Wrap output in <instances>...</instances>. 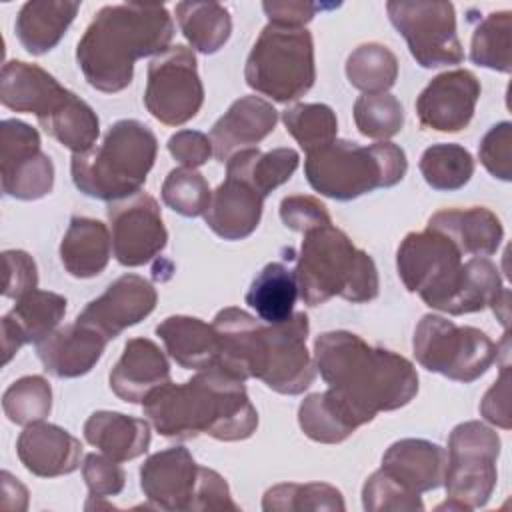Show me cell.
Segmentation results:
<instances>
[{
	"label": "cell",
	"mask_w": 512,
	"mask_h": 512,
	"mask_svg": "<svg viewBox=\"0 0 512 512\" xmlns=\"http://www.w3.org/2000/svg\"><path fill=\"white\" fill-rule=\"evenodd\" d=\"M218 338L216 366L246 382L262 380L278 394H302L316 376L306 348L308 316L294 312L280 324L256 320L242 308H224L212 322Z\"/></svg>",
	"instance_id": "cell-1"
},
{
	"label": "cell",
	"mask_w": 512,
	"mask_h": 512,
	"mask_svg": "<svg viewBox=\"0 0 512 512\" xmlns=\"http://www.w3.org/2000/svg\"><path fill=\"white\" fill-rule=\"evenodd\" d=\"M314 366L360 426L378 412L406 406L418 394V374L410 360L370 346L348 330L324 332L314 340Z\"/></svg>",
	"instance_id": "cell-2"
},
{
	"label": "cell",
	"mask_w": 512,
	"mask_h": 512,
	"mask_svg": "<svg viewBox=\"0 0 512 512\" xmlns=\"http://www.w3.org/2000/svg\"><path fill=\"white\" fill-rule=\"evenodd\" d=\"M142 408L166 438L188 440L208 434L222 442H238L258 428V412L244 382L216 364L184 384L168 380L146 396Z\"/></svg>",
	"instance_id": "cell-3"
},
{
	"label": "cell",
	"mask_w": 512,
	"mask_h": 512,
	"mask_svg": "<svg viewBox=\"0 0 512 512\" xmlns=\"http://www.w3.org/2000/svg\"><path fill=\"white\" fill-rule=\"evenodd\" d=\"M174 38V22L162 4H108L96 12L76 46L86 82L106 94L124 90L134 62L162 54Z\"/></svg>",
	"instance_id": "cell-4"
},
{
	"label": "cell",
	"mask_w": 512,
	"mask_h": 512,
	"mask_svg": "<svg viewBox=\"0 0 512 512\" xmlns=\"http://www.w3.org/2000/svg\"><path fill=\"white\" fill-rule=\"evenodd\" d=\"M294 272L300 298L308 306H320L334 296L362 304L380 290L374 260L332 224L304 232Z\"/></svg>",
	"instance_id": "cell-5"
},
{
	"label": "cell",
	"mask_w": 512,
	"mask_h": 512,
	"mask_svg": "<svg viewBox=\"0 0 512 512\" xmlns=\"http://www.w3.org/2000/svg\"><path fill=\"white\" fill-rule=\"evenodd\" d=\"M156 154L158 140L146 124L118 120L98 146L72 154V180L86 196L116 202L140 192Z\"/></svg>",
	"instance_id": "cell-6"
},
{
	"label": "cell",
	"mask_w": 512,
	"mask_h": 512,
	"mask_svg": "<svg viewBox=\"0 0 512 512\" xmlns=\"http://www.w3.org/2000/svg\"><path fill=\"white\" fill-rule=\"evenodd\" d=\"M408 170L406 154L392 142L360 146L350 140L330 144L306 154L304 174L322 196L354 200L376 188L398 184Z\"/></svg>",
	"instance_id": "cell-7"
},
{
	"label": "cell",
	"mask_w": 512,
	"mask_h": 512,
	"mask_svg": "<svg viewBox=\"0 0 512 512\" xmlns=\"http://www.w3.org/2000/svg\"><path fill=\"white\" fill-rule=\"evenodd\" d=\"M244 80L274 102L286 104L304 96L316 80L312 34L268 22L246 58Z\"/></svg>",
	"instance_id": "cell-8"
},
{
	"label": "cell",
	"mask_w": 512,
	"mask_h": 512,
	"mask_svg": "<svg viewBox=\"0 0 512 512\" xmlns=\"http://www.w3.org/2000/svg\"><path fill=\"white\" fill-rule=\"evenodd\" d=\"M500 436L478 420L458 424L448 438V466L444 476L446 502L438 510H474L490 500L498 472Z\"/></svg>",
	"instance_id": "cell-9"
},
{
	"label": "cell",
	"mask_w": 512,
	"mask_h": 512,
	"mask_svg": "<svg viewBox=\"0 0 512 512\" xmlns=\"http://www.w3.org/2000/svg\"><path fill=\"white\" fill-rule=\"evenodd\" d=\"M416 362L456 382H474L496 360L498 346L486 332L474 326H458L452 320L426 314L412 338Z\"/></svg>",
	"instance_id": "cell-10"
},
{
	"label": "cell",
	"mask_w": 512,
	"mask_h": 512,
	"mask_svg": "<svg viewBox=\"0 0 512 512\" xmlns=\"http://www.w3.org/2000/svg\"><path fill=\"white\" fill-rule=\"evenodd\" d=\"M386 12L422 68H440L464 60L452 2L390 0Z\"/></svg>",
	"instance_id": "cell-11"
},
{
	"label": "cell",
	"mask_w": 512,
	"mask_h": 512,
	"mask_svg": "<svg viewBox=\"0 0 512 512\" xmlns=\"http://www.w3.org/2000/svg\"><path fill=\"white\" fill-rule=\"evenodd\" d=\"M204 102L198 62L190 48L176 44L152 58L144 90L146 110L166 126L192 120Z\"/></svg>",
	"instance_id": "cell-12"
},
{
	"label": "cell",
	"mask_w": 512,
	"mask_h": 512,
	"mask_svg": "<svg viewBox=\"0 0 512 512\" xmlns=\"http://www.w3.org/2000/svg\"><path fill=\"white\" fill-rule=\"evenodd\" d=\"M462 266V252L436 230L410 232L396 252V268L408 292H416L430 308H438Z\"/></svg>",
	"instance_id": "cell-13"
},
{
	"label": "cell",
	"mask_w": 512,
	"mask_h": 512,
	"mask_svg": "<svg viewBox=\"0 0 512 512\" xmlns=\"http://www.w3.org/2000/svg\"><path fill=\"white\" fill-rule=\"evenodd\" d=\"M2 192L16 200H38L54 186V164L40 148V134L30 124L8 118L0 124Z\"/></svg>",
	"instance_id": "cell-14"
},
{
	"label": "cell",
	"mask_w": 512,
	"mask_h": 512,
	"mask_svg": "<svg viewBox=\"0 0 512 512\" xmlns=\"http://www.w3.org/2000/svg\"><path fill=\"white\" fill-rule=\"evenodd\" d=\"M108 222L112 230V252L122 266L134 268L148 264L166 248L168 232L160 206L146 192L110 202Z\"/></svg>",
	"instance_id": "cell-15"
},
{
	"label": "cell",
	"mask_w": 512,
	"mask_h": 512,
	"mask_svg": "<svg viewBox=\"0 0 512 512\" xmlns=\"http://www.w3.org/2000/svg\"><path fill=\"white\" fill-rule=\"evenodd\" d=\"M480 98L478 78L464 68L448 70L428 82L416 100V114L424 128L460 132L474 116Z\"/></svg>",
	"instance_id": "cell-16"
},
{
	"label": "cell",
	"mask_w": 512,
	"mask_h": 512,
	"mask_svg": "<svg viewBox=\"0 0 512 512\" xmlns=\"http://www.w3.org/2000/svg\"><path fill=\"white\" fill-rule=\"evenodd\" d=\"M156 288L138 274L116 278L102 296L88 302L76 322L86 324L108 340L144 320L156 308Z\"/></svg>",
	"instance_id": "cell-17"
},
{
	"label": "cell",
	"mask_w": 512,
	"mask_h": 512,
	"mask_svg": "<svg viewBox=\"0 0 512 512\" xmlns=\"http://www.w3.org/2000/svg\"><path fill=\"white\" fill-rule=\"evenodd\" d=\"M200 466L184 446L156 452L140 466L144 496L162 510H192Z\"/></svg>",
	"instance_id": "cell-18"
},
{
	"label": "cell",
	"mask_w": 512,
	"mask_h": 512,
	"mask_svg": "<svg viewBox=\"0 0 512 512\" xmlns=\"http://www.w3.org/2000/svg\"><path fill=\"white\" fill-rule=\"evenodd\" d=\"M66 304L62 294L38 288L20 296L0 322L4 364H8L24 344H38L52 334L66 314Z\"/></svg>",
	"instance_id": "cell-19"
},
{
	"label": "cell",
	"mask_w": 512,
	"mask_h": 512,
	"mask_svg": "<svg viewBox=\"0 0 512 512\" xmlns=\"http://www.w3.org/2000/svg\"><path fill=\"white\" fill-rule=\"evenodd\" d=\"M276 122L278 112L268 100L254 94L234 100L210 130L214 158L224 164L236 152L254 148L274 130Z\"/></svg>",
	"instance_id": "cell-20"
},
{
	"label": "cell",
	"mask_w": 512,
	"mask_h": 512,
	"mask_svg": "<svg viewBox=\"0 0 512 512\" xmlns=\"http://www.w3.org/2000/svg\"><path fill=\"white\" fill-rule=\"evenodd\" d=\"M72 92L36 64L8 60L0 76V100L14 112L34 114L40 120L56 112Z\"/></svg>",
	"instance_id": "cell-21"
},
{
	"label": "cell",
	"mask_w": 512,
	"mask_h": 512,
	"mask_svg": "<svg viewBox=\"0 0 512 512\" xmlns=\"http://www.w3.org/2000/svg\"><path fill=\"white\" fill-rule=\"evenodd\" d=\"M16 454L34 476L56 478L78 470L82 444L68 430L40 420L24 426L16 440Z\"/></svg>",
	"instance_id": "cell-22"
},
{
	"label": "cell",
	"mask_w": 512,
	"mask_h": 512,
	"mask_svg": "<svg viewBox=\"0 0 512 512\" xmlns=\"http://www.w3.org/2000/svg\"><path fill=\"white\" fill-rule=\"evenodd\" d=\"M108 338L98 330L74 322L56 328L36 344V354L44 370L56 378H78L88 374L102 352Z\"/></svg>",
	"instance_id": "cell-23"
},
{
	"label": "cell",
	"mask_w": 512,
	"mask_h": 512,
	"mask_svg": "<svg viewBox=\"0 0 512 512\" xmlns=\"http://www.w3.org/2000/svg\"><path fill=\"white\" fill-rule=\"evenodd\" d=\"M170 380V364L156 342L132 338L110 372L112 392L130 404H140L158 386Z\"/></svg>",
	"instance_id": "cell-24"
},
{
	"label": "cell",
	"mask_w": 512,
	"mask_h": 512,
	"mask_svg": "<svg viewBox=\"0 0 512 512\" xmlns=\"http://www.w3.org/2000/svg\"><path fill=\"white\" fill-rule=\"evenodd\" d=\"M264 198L242 178L226 174L204 212L208 228L224 240L248 238L260 224Z\"/></svg>",
	"instance_id": "cell-25"
},
{
	"label": "cell",
	"mask_w": 512,
	"mask_h": 512,
	"mask_svg": "<svg viewBox=\"0 0 512 512\" xmlns=\"http://www.w3.org/2000/svg\"><path fill=\"white\" fill-rule=\"evenodd\" d=\"M446 466L448 452L422 438H402L382 456V470L416 494L442 486Z\"/></svg>",
	"instance_id": "cell-26"
},
{
	"label": "cell",
	"mask_w": 512,
	"mask_h": 512,
	"mask_svg": "<svg viewBox=\"0 0 512 512\" xmlns=\"http://www.w3.org/2000/svg\"><path fill=\"white\" fill-rule=\"evenodd\" d=\"M428 228L450 238L462 254L476 258L496 254L504 238L500 218L482 206L440 210L430 216Z\"/></svg>",
	"instance_id": "cell-27"
},
{
	"label": "cell",
	"mask_w": 512,
	"mask_h": 512,
	"mask_svg": "<svg viewBox=\"0 0 512 512\" xmlns=\"http://www.w3.org/2000/svg\"><path fill=\"white\" fill-rule=\"evenodd\" d=\"M84 438L116 462L142 456L150 446V424L122 412L98 410L84 422Z\"/></svg>",
	"instance_id": "cell-28"
},
{
	"label": "cell",
	"mask_w": 512,
	"mask_h": 512,
	"mask_svg": "<svg viewBox=\"0 0 512 512\" xmlns=\"http://www.w3.org/2000/svg\"><path fill=\"white\" fill-rule=\"evenodd\" d=\"M508 288L502 284L500 270L488 258H476L462 262L452 286L438 304L436 310L460 316L480 312L486 306H494Z\"/></svg>",
	"instance_id": "cell-29"
},
{
	"label": "cell",
	"mask_w": 512,
	"mask_h": 512,
	"mask_svg": "<svg viewBox=\"0 0 512 512\" xmlns=\"http://www.w3.org/2000/svg\"><path fill=\"white\" fill-rule=\"evenodd\" d=\"M80 10L78 2L68 0H30L16 16V36L28 54L50 52L66 34Z\"/></svg>",
	"instance_id": "cell-30"
},
{
	"label": "cell",
	"mask_w": 512,
	"mask_h": 512,
	"mask_svg": "<svg viewBox=\"0 0 512 512\" xmlns=\"http://www.w3.org/2000/svg\"><path fill=\"white\" fill-rule=\"evenodd\" d=\"M112 252V236L104 222L74 216L60 242V260L74 278H92L104 272Z\"/></svg>",
	"instance_id": "cell-31"
},
{
	"label": "cell",
	"mask_w": 512,
	"mask_h": 512,
	"mask_svg": "<svg viewBox=\"0 0 512 512\" xmlns=\"http://www.w3.org/2000/svg\"><path fill=\"white\" fill-rule=\"evenodd\" d=\"M168 356L182 368L204 370L216 364L218 338L212 324L194 316H168L156 326Z\"/></svg>",
	"instance_id": "cell-32"
},
{
	"label": "cell",
	"mask_w": 512,
	"mask_h": 512,
	"mask_svg": "<svg viewBox=\"0 0 512 512\" xmlns=\"http://www.w3.org/2000/svg\"><path fill=\"white\" fill-rule=\"evenodd\" d=\"M298 292L296 272L282 262L266 264L246 292V304L266 324H280L294 314Z\"/></svg>",
	"instance_id": "cell-33"
},
{
	"label": "cell",
	"mask_w": 512,
	"mask_h": 512,
	"mask_svg": "<svg viewBox=\"0 0 512 512\" xmlns=\"http://www.w3.org/2000/svg\"><path fill=\"white\" fill-rule=\"evenodd\" d=\"M298 162L300 156L292 148H274L270 152L246 148L228 158L226 174L242 178L262 198H266L274 188L292 178Z\"/></svg>",
	"instance_id": "cell-34"
},
{
	"label": "cell",
	"mask_w": 512,
	"mask_h": 512,
	"mask_svg": "<svg viewBox=\"0 0 512 512\" xmlns=\"http://www.w3.org/2000/svg\"><path fill=\"white\" fill-rule=\"evenodd\" d=\"M298 424L302 432L320 444H338L352 436L360 424L350 410L328 388L306 396L298 408Z\"/></svg>",
	"instance_id": "cell-35"
},
{
	"label": "cell",
	"mask_w": 512,
	"mask_h": 512,
	"mask_svg": "<svg viewBox=\"0 0 512 512\" xmlns=\"http://www.w3.org/2000/svg\"><path fill=\"white\" fill-rule=\"evenodd\" d=\"M176 18L184 38L202 54L218 52L232 34L230 12L218 2H178Z\"/></svg>",
	"instance_id": "cell-36"
},
{
	"label": "cell",
	"mask_w": 512,
	"mask_h": 512,
	"mask_svg": "<svg viewBox=\"0 0 512 512\" xmlns=\"http://www.w3.org/2000/svg\"><path fill=\"white\" fill-rule=\"evenodd\" d=\"M40 126L48 136L72 150V154H82L90 150L100 134V122L96 112L74 92L56 112L40 120Z\"/></svg>",
	"instance_id": "cell-37"
},
{
	"label": "cell",
	"mask_w": 512,
	"mask_h": 512,
	"mask_svg": "<svg viewBox=\"0 0 512 512\" xmlns=\"http://www.w3.org/2000/svg\"><path fill=\"white\" fill-rule=\"evenodd\" d=\"M348 82L364 94H380L394 86L398 78V58L378 42L360 44L346 60Z\"/></svg>",
	"instance_id": "cell-38"
},
{
	"label": "cell",
	"mask_w": 512,
	"mask_h": 512,
	"mask_svg": "<svg viewBox=\"0 0 512 512\" xmlns=\"http://www.w3.org/2000/svg\"><path fill=\"white\" fill-rule=\"evenodd\" d=\"M426 184L440 192L460 190L474 174V158L460 144H432L418 162Z\"/></svg>",
	"instance_id": "cell-39"
},
{
	"label": "cell",
	"mask_w": 512,
	"mask_h": 512,
	"mask_svg": "<svg viewBox=\"0 0 512 512\" xmlns=\"http://www.w3.org/2000/svg\"><path fill=\"white\" fill-rule=\"evenodd\" d=\"M262 510L266 512H302V510H346L344 498L338 488L324 482L308 484H276L266 490L262 498Z\"/></svg>",
	"instance_id": "cell-40"
},
{
	"label": "cell",
	"mask_w": 512,
	"mask_h": 512,
	"mask_svg": "<svg viewBox=\"0 0 512 512\" xmlns=\"http://www.w3.org/2000/svg\"><path fill=\"white\" fill-rule=\"evenodd\" d=\"M512 14L508 10L488 14L474 30L470 44V60L478 66L508 74L510 60Z\"/></svg>",
	"instance_id": "cell-41"
},
{
	"label": "cell",
	"mask_w": 512,
	"mask_h": 512,
	"mask_svg": "<svg viewBox=\"0 0 512 512\" xmlns=\"http://www.w3.org/2000/svg\"><path fill=\"white\" fill-rule=\"evenodd\" d=\"M282 122L306 154L336 140L338 120L326 104H294L282 112Z\"/></svg>",
	"instance_id": "cell-42"
},
{
	"label": "cell",
	"mask_w": 512,
	"mask_h": 512,
	"mask_svg": "<svg viewBox=\"0 0 512 512\" xmlns=\"http://www.w3.org/2000/svg\"><path fill=\"white\" fill-rule=\"evenodd\" d=\"M2 410L14 424L28 426L44 420L52 410V388L42 376H22L2 396Z\"/></svg>",
	"instance_id": "cell-43"
},
{
	"label": "cell",
	"mask_w": 512,
	"mask_h": 512,
	"mask_svg": "<svg viewBox=\"0 0 512 512\" xmlns=\"http://www.w3.org/2000/svg\"><path fill=\"white\" fill-rule=\"evenodd\" d=\"M354 122L362 136L386 142L402 130L404 108L400 100L388 92L362 94L354 102Z\"/></svg>",
	"instance_id": "cell-44"
},
{
	"label": "cell",
	"mask_w": 512,
	"mask_h": 512,
	"mask_svg": "<svg viewBox=\"0 0 512 512\" xmlns=\"http://www.w3.org/2000/svg\"><path fill=\"white\" fill-rule=\"evenodd\" d=\"M212 192L206 178L194 168H174L168 172L162 184V200L174 212L196 218L206 212Z\"/></svg>",
	"instance_id": "cell-45"
},
{
	"label": "cell",
	"mask_w": 512,
	"mask_h": 512,
	"mask_svg": "<svg viewBox=\"0 0 512 512\" xmlns=\"http://www.w3.org/2000/svg\"><path fill=\"white\" fill-rule=\"evenodd\" d=\"M362 506L366 512L424 510L420 494L402 486L382 468L366 478L362 488Z\"/></svg>",
	"instance_id": "cell-46"
},
{
	"label": "cell",
	"mask_w": 512,
	"mask_h": 512,
	"mask_svg": "<svg viewBox=\"0 0 512 512\" xmlns=\"http://www.w3.org/2000/svg\"><path fill=\"white\" fill-rule=\"evenodd\" d=\"M82 476L88 486V496H90L88 502L116 496L124 490V484H126V474L118 466V462L108 458L106 454H96V452L86 454L82 462Z\"/></svg>",
	"instance_id": "cell-47"
},
{
	"label": "cell",
	"mask_w": 512,
	"mask_h": 512,
	"mask_svg": "<svg viewBox=\"0 0 512 512\" xmlns=\"http://www.w3.org/2000/svg\"><path fill=\"white\" fill-rule=\"evenodd\" d=\"M478 156L482 166L494 178H500L504 182L512 180V124H494L480 140Z\"/></svg>",
	"instance_id": "cell-48"
},
{
	"label": "cell",
	"mask_w": 512,
	"mask_h": 512,
	"mask_svg": "<svg viewBox=\"0 0 512 512\" xmlns=\"http://www.w3.org/2000/svg\"><path fill=\"white\" fill-rule=\"evenodd\" d=\"M280 218L286 228L302 234L308 230L332 224V218L326 206L318 198L304 196V194L286 196L280 202Z\"/></svg>",
	"instance_id": "cell-49"
},
{
	"label": "cell",
	"mask_w": 512,
	"mask_h": 512,
	"mask_svg": "<svg viewBox=\"0 0 512 512\" xmlns=\"http://www.w3.org/2000/svg\"><path fill=\"white\" fill-rule=\"evenodd\" d=\"M4 296L18 300L30 290L38 286V270L36 262L24 250H4Z\"/></svg>",
	"instance_id": "cell-50"
},
{
	"label": "cell",
	"mask_w": 512,
	"mask_h": 512,
	"mask_svg": "<svg viewBox=\"0 0 512 512\" xmlns=\"http://www.w3.org/2000/svg\"><path fill=\"white\" fill-rule=\"evenodd\" d=\"M192 510H238L228 482L216 470L200 466Z\"/></svg>",
	"instance_id": "cell-51"
},
{
	"label": "cell",
	"mask_w": 512,
	"mask_h": 512,
	"mask_svg": "<svg viewBox=\"0 0 512 512\" xmlns=\"http://www.w3.org/2000/svg\"><path fill=\"white\" fill-rule=\"evenodd\" d=\"M168 152L182 166L196 170L198 166H204L210 160V156L214 154V148H212L210 136L198 130H180L170 136Z\"/></svg>",
	"instance_id": "cell-52"
},
{
	"label": "cell",
	"mask_w": 512,
	"mask_h": 512,
	"mask_svg": "<svg viewBox=\"0 0 512 512\" xmlns=\"http://www.w3.org/2000/svg\"><path fill=\"white\" fill-rule=\"evenodd\" d=\"M262 10L268 16L270 24L286 26V28H304L318 10H322L316 2L304 0H266L262 2Z\"/></svg>",
	"instance_id": "cell-53"
},
{
	"label": "cell",
	"mask_w": 512,
	"mask_h": 512,
	"mask_svg": "<svg viewBox=\"0 0 512 512\" xmlns=\"http://www.w3.org/2000/svg\"><path fill=\"white\" fill-rule=\"evenodd\" d=\"M480 414L488 422H492L504 430L510 428V374H508L506 364L502 366L498 380L484 394V398L480 402Z\"/></svg>",
	"instance_id": "cell-54"
},
{
	"label": "cell",
	"mask_w": 512,
	"mask_h": 512,
	"mask_svg": "<svg viewBox=\"0 0 512 512\" xmlns=\"http://www.w3.org/2000/svg\"><path fill=\"white\" fill-rule=\"evenodd\" d=\"M2 506L6 510H26L28 506L26 488L6 470L2 472Z\"/></svg>",
	"instance_id": "cell-55"
}]
</instances>
